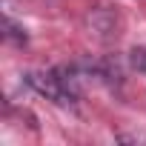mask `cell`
Returning <instances> with one entry per match:
<instances>
[{"mask_svg":"<svg viewBox=\"0 0 146 146\" xmlns=\"http://www.w3.org/2000/svg\"><path fill=\"white\" fill-rule=\"evenodd\" d=\"M26 80L40 95H46L57 103L75 100V78H66L63 72H32V75H26Z\"/></svg>","mask_w":146,"mask_h":146,"instance_id":"1","label":"cell"}]
</instances>
